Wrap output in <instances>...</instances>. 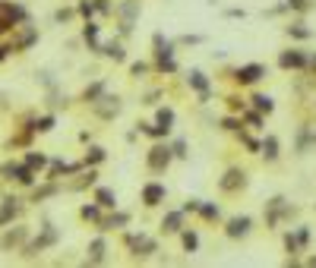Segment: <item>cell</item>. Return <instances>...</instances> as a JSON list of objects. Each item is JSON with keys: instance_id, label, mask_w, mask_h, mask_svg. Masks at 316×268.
<instances>
[{"instance_id": "obj_9", "label": "cell", "mask_w": 316, "mask_h": 268, "mask_svg": "<svg viewBox=\"0 0 316 268\" xmlns=\"http://www.w3.org/2000/svg\"><path fill=\"white\" fill-rule=\"evenodd\" d=\"M92 259H95V262L104 259V240H95V243H92Z\"/></svg>"}, {"instance_id": "obj_4", "label": "cell", "mask_w": 316, "mask_h": 268, "mask_svg": "<svg viewBox=\"0 0 316 268\" xmlns=\"http://www.w3.org/2000/svg\"><path fill=\"white\" fill-rule=\"evenodd\" d=\"M149 161H152V167L158 170L161 164L168 167V161H171V155H168V149H152V158H149Z\"/></svg>"}, {"instance_id": "obj_14", "label": "cell", "mask_w": 316, "mask_h": 268, "mask_svg": "<svg viewBox=\"0 0 316 268\" xmlns=\"http://www.w3.org/2000/svg\"><path fill=\"white\" fill-rule=\"evenodd\" d=\"M82 218H92V221H95V218H98V208H89V205H86V208H82Z\"/></svg>"}, {"instance_id": "obj_8", "label": "cell", "mask_w": 316, "mask_h": 268, "mask_svg": "<svg viewBox=\"0 0 316 268\" xmlns=\"http://www.w3.org/2000/svg\"><path fill=\"white\" fill-rule=\"evenodd\" d=\"M253 101H256V107H259V111H266V114L272 111V98H269V95H256Z\"/></svg>"}, {"instance_id": "obj_10", "label": "cell", "mask_w": 316, "mask_h": 268, "mask_svg": "<svg viewBox=\"0 0 316 268\" xmlns=\"http://www.w3.org/2000/svg\"><path fill=\"white\" fill-rule=\"evenodd\" d=\"M158 120H161V130L168 133V130H171V120H174V114H171V111H161V114H158Z\"/></svg>"}, {"instance_id": "obj_17", "label": "cell", "mask_w": 316, "mask_h": 268, "mask_svg": "<svg viewBox=\"0 0 316 268\" xmlns=\"http://www.w3.org/2000/svg\"><path fill=\"white\" fill-rule=\"evenodd\" d=\"M4 29H7V26H4V22H0V32H4Z\"/></svg>"}, {"instance_id": "obj_16", "label": "cell", "mask_w": 316, "mask_h": 268, "mask_svg": "<svg viewBox=\"0 0 316 268\" xmlns=\"http://www.w3.org/2000/svg\"><path fill=\"white\" fill-rule=\"evenodd\" d=\"M291 7H297V10H307L310 4H307V0H291Z\"/></svg>"}, {"instance_id": "obj_3", "label": "cell", "mask_w": 316, "mask_h": 268, "mask_svg": "<svg viewBox=\"0 0 316 268\" xmlns=\"http://www.w3.org/2000/svg\"><path fill=\"white\" fill-rule=\"evenodd\" d=\"M307 63V57H304V54L301 51H291V54H282V66L288 69V66H304Z\"/></svg>"}, {"instance_id": "obj_13", "label": "cell", "mask_w": 316, "mask_h": 268, "mask_svg": "<svg viewBox=\"0 0 316 268\" xmlns=\"http://www.w3.org/2000/svg\"><path fill=\"white\" fill-rule=\"evenodd\" d=\"M202 214H206V218H218V205L212 208V205H202Z\"/></svg>"}, {"instance_id": "obj_12", "label": "cell", "mask_w": 316, "mask_h": 268, "mask_svg": "<svg viewBox=\"0 0 316 268\" xmlns=\"http://www.w3.org/2000/svg\"><path fill=\"white\" fill-rule=\"evenodd\" d=\"M183 246H187V249H190V253H193V249L199 246V240H196V234H183Z\"/></svg>"}, {"instance_id": "obj_15", "label": "cell", "mask_w": 316, "mask_h": 268, "mask_svg": "<svg viewBox=\"0 0 316 268\" xmlns=\"http://www.w3.org/2000/svg\"><path fill=\"white\" fill-rule=\"evenodd\" d=\"M51 127H54V120H51V117H45V120L38 123V130H41V133H45V130H51Z\"/></svg>"}, {"instance_id": "obj_5", "label": "cell", "mask_w": 316, "mask_h": 268, "mask_svg": "<svg viewBox=\"0 0 316 268\" xmlns=\"http://www.w3.org/2000/svg\"><path fill=\"white\" fill-rule=\"evenodd\" d=\"M247 230H250V218H234L231 227H228V234H231V237H240V234H247Z\"/></svg>"}, {"instance_id": "obj_11", "label": "cell", "mask_w": 316, "mask_h": 268, "mask_svg": "<svg viewBox=\"0 0 316 268\" xmlns=\"http://www.w3.org/2000/svg\"><path fill=\"white\" fill-rule=\"evenodd\" d=\"M164 230H180V214H168V221H164Z\"/></svg>"}, {"instance_id": "obj_7", "label": "cell", "mask_w": 316, "mask_h": 268, "mask_svg": "<svg viewBox=\"0 0 316 268\" xmlns=\"http://www.w3.org/2000/svg\"><path fill=\"white\" fill-rule=\"evenodd\" d=\"M263 152H266V158H275V155H278V142H275L272 136L263 142Z\"/></svg>"}, {"instance_id": "obj_6", "label": "cell", "mask_w": 316, "mask_h": 268, "mask_svg": "<svg viewBox=\"0 0 316 268\" xmlns=\"http://www.w3.org/2000/svg\"><path fill=\"white\" fill-rule=\"evenodd\" d=\"M98 202H101L104 208H111V205H117V196L111 192V189H98Z\"/></svg>"}, {"instance_id": "obj_1", "label": "cell", "mask_w": 316, "mask_h": 268, "mask_svg": "<svg viewBox=\"0 0 316 268\" xmlns=\"http://www.w3.org/2000/svg\"><path fill=\"white\" fill-rule=\"evenodd\" d=\"M263 73H266V69L259 66V63H253V66H244V69H237V73H234V79H237L240 85H247V82H256V79L263 76Z\"/></svg>"}, {"instance_id": "obj_2", "label": "cell", "mask_w": 316, "mask_h": 268, "mask_svg": "<svg viewBox=\"0 0 316 268\" xmlns=\"http://www.w3.org/2000/svg\"><path fill=\"white\" fill-rule=\"evenodd\" d=\"M142 199H145V205H158V202L164 199V186H158V183H149V186L142 189Z\"/></svg>"}]
</instances>
